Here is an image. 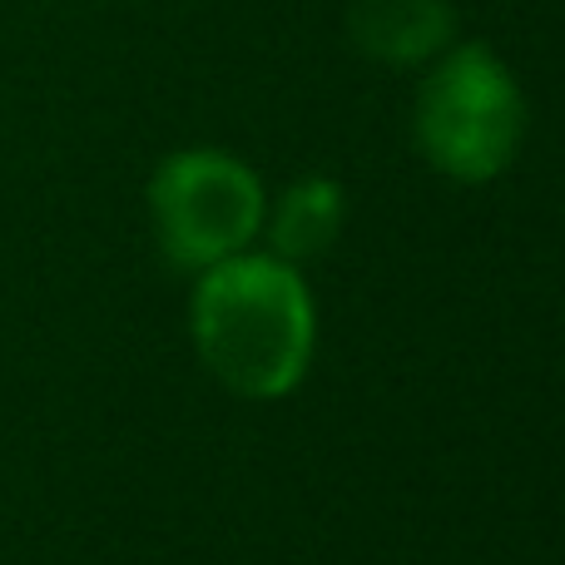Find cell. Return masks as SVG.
Masks as SVG:
<instances>
[{
	"instance_id": "cell-4",
	"label": "cell",
	"mask_w": 565,
	"mask_h": 565,
	"mask_svg": "<svg viewBox=\"0 0 565 565\" xmlns=\"http://www.w3.org/2000/svg\"><path fill=\"white\" fill-rule=\"evenodd\" d=\"M348 35L367 60L407 70L451 45L457 15L447 0H352Z\"/></svg>"
},
{
	"instance_id": "cell-5",
	"label": "cell",
	"mask_w": 565,
	"mask_h": 565,
	"mask_svg": "<svg viewBox=\"0 0 565 565\" xmlns=\"http://www.w3.org/2000/svg\"><path fill=\"white\" fill-rule=\"evenodd\" d=\"M342 234V189L332 179H302L282 194L274 214V248L282 264L318 258Z\"/></svg>"
},
{
	"instance_id": "cell-3",
	"label": "cell",
	"mask_w": 565,
	"mask_h": 565,
	"mask_svg": "<svg viewBox=\"0 0 565 565\" xmlns=\"http://www.w3.org/2000/svg\"><path fill=\"white\" fill-rule=\"evenodd\" d=\"M159 248L179 268H214L244 254L264 228V184L224 149H184L164 159L149 184Z\"/></svg>"
},
{
	"instance_id": "cell-1",
	"label": "cell",
	"mask_w": 565,
	"mask_h": 565,
	"mask_svg": "<svg viewBox=\"0 0 565 565\" xmlns=\"http://www.w3.org/2000/svg\"><path fill=\"white\" fill-rule=\"evenodd\" d=\"M194 342L224 387L244 397L292 392L312 358V298L298 268L268 254H234L204 268Z\"/></svg>"
},
{
	"instance_id": "cell-2",
	"label": "cell",
	"mask_w": 565,
	"mask_h": 565,
	"mask_svg": "<svg viewBox=\"0 0 565 565\" xmlns=\"http://www.w3.org/2000/svg\"><path fill=\"white\" fill-rule=\"evenodd\" d=\"M412 125L431 169L457 184H487L521 154L526 95L491 45H457L422 79Z\"/></svg>"
}]
</instances>
